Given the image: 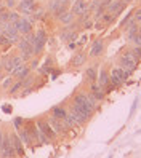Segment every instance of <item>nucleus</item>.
<instances>
[{"instance_id":"nucleus-1","label":"nucleus","mask_w":141,"mask_h":158,"mask_svg":"<svg viewBox=\"0 0 141 158\" xmlns=\"http://www.w3.org/2000/svg\"><path fill=\"white\" fill-rule=\"evenodd\" d=\"M71 101H72V102H76V104H82L90 114H95L96 110L99 109V102H98L95 98H93L88 91H87V93H83V91L74 93Z\"/></svg>"},{"instance_id":"nucleus-2","label":"nucleus","mask_w":141,"mask_h":158,"mask_svg":"<svg viewBox=\"0 0 141 158\" xmlns=\"http://www.w3.org/2000/svg\"><path fill=\"white\" fill-rule=\"evenodd\" d=\"M32 39L34 35L32 34H27L26 37L18 40V48L21 51V59L26 62L34 58V46H32Z\"/></svg>"},{"instance_id":"nucleus-3","label":"nucleus","mask_w":141,"mask_h":158,"mask_svg":"<svg viewBox=\"0 0 141 158\" xmlns=\"http://www.w3.org/2000/svg\"><path fill=\"white\" fill-rule=\"evenodd\" d=\"M138 62L139 61L133 56V53H131V51H125L120 56V59H119V67H122L124 70H128V72H133L136 69V66H138Z\"/></svg>"},{"instance_id":"nucleus-4","label":"nucleus","mask_w":141,"mask_h":158,"mask_svg":"<svg viewBox=\"0 0 141 158\" xmlns=\"http://www.w3.org/2000/svg\"><path fill=\"white\" fill-rule=\"evenodd\" d=\"M46 32L45 29H39L37 31V34L34 35V39H32V46H34V56H39V54L42 53L43 50V46L46 43Z\"/></svg>"},{"instance_id":"nucleus-5","label":"nucleus","mask_w":141,"mask_h":158,"mask_svg":"<svg viewBox=\"0 0 141 158\" xmlns=\"http://www.w3.org/2000/svg\"><path fill=\"white\" fill-rule=\"evenodd\" d=\"M2 35L7 37V39L10 40L11 43H18V40L21 39V37H20L21 34L18 32L15 24H11V23H3L2 24Z\"/></svg>"},{"instance_id":"nucleus-6","label":"nucleus","mask_w":141,"mask_h":158,"mask_svg":"<svg viewBox=\"0 0 141 158\" xmlns=\"http://www.w3.org/2000/svg\"><path fill=\"white\" fill-rule=\"evenodd\" d=\"M35 125H37V128H39V131H42L46 137L50 139V141H56L58 139V134L55 133V129L50 126V123L46 122L45 118H40V120H37L35 122Z\"/></svg>"},{"instance_id":"nucleus-7","label":"nucleus","mask_w":141,"mask_h":158,"mask_svg":"<svg viewBox=\"0 0 141 158\" xmlns=\"http://www.w3.org/2000/svg\"><path fill=\"white\" fill-rule=\"evenodd\" d=\"M45 120H46V122L50 123V126H51V128L55 129V133L58 134V137H59V136H66V133H68V128L64 126L63 120H58L56 117H53L51 114H50L48 117H46Z\"/></svg>"},{"instance_id":"nucleus-8","label":"nucleus","mask_w":141,"mask_h":158,"mask_svg":"<svg viewBox=\"0 0 141 158\" xmlns=\"http://www.w3.org/2000/svg\"><path fill=\"white\" fill-rule=\"evenodd\" d=\"M0 62H2V66H3V70L7 73H11V70L18 66V64H21L24 62L21 59V56H5L3 59H0Z\"/></svg>"},{"instance_id":"nucleus-9","label":"nucleus","mask_w":141,"mask_h":158,"mask_svg":"<svg viewBox=\"0 0 141 158\" xmlns=\"http://www.w3.org/2000/svg\"><path fill=\"white\" fill-rule=\"evenodd\" d=\"M103 51H104V39H96L90 46L88 56L90 58H99L103 54Z\"/></svg>"},{"instance_id":"nucleus-10","label":"nucleus","mask_w":141,"mask_h":158,"mask_svg":"<svg viewBox=\"0 0 141 158\" xmlns=\"http://www.w3.org/2000/svg\"><path fill=\"white\" fill-rule=\"evenodd\" d=\"M122 72H124L122 67H114L109 72V85L111 86L117 88V86H120L122 83H124V81H122Z\"/></svg>"},{"instance_id":"nucleus-11","label":"nucleus","mask_w":141,"mask_h":158,"mask_svg":"<svg viewBox=\"0 0 141 158\" xmlns=\"http://www.w3.org/2000/svg\"><path fill=\"white\" fill-rule=\"evenodd\" d=\"M88 93L95 98L98 102H101V101H104V96H106V91H104V88L103 86H99L98 83L95 81V83H90L88 85Z\"/></svg>"},{"instance_id":"nucleus-12","label":"nucleus","mask_w":141,"mask_h":158,"mask_svg":"<svg viewBox=\"0 0 141 158\" xmlns=\"http://www.w3.org/2000/svg\"><path fill=\"white\" fill-rule=\"evenodd\" d=\"M15 27L18 29V32L24 34V35L31 34V31H32V24H31V21L27 19V18H20V19L15 23Z\"/></svg>"},{"instance_id":"nucleus-13","label":"nucleus","mask_w":141,"mask_h":158,"mask_svg":"<svg viewBox=\"0 0 141 158\" xmlns=\"http://www.w3.org/2000/svg\"><path fill=\"white\" fill-rule=\"evenodd\" d=\"M8 137H10V142H11V145L15 148L16 155L24 156V147H23V142H21L20 136H18V133H10V134H8Z\"/></svg>"},{"instance_id":"nucleus-14","label":"nucleus","mask_w":141,"mask_h":158,"mask_svg":"<svg viewBox=\"0 0 141 158\" xmlns=\"http://www.w3.org/2000/svg\"><path fill=\"white\" fill-rule=\"evenodd\" d=\"M125 6H127V3L124 2V0H111V3L106 6V10L109 13H112L114 16H117L119 13H122L125 10Z\"/></svg>"},{"instance_id":"nucleus-15","label":"nucleus","mask_w":141,"mask_h":158,"mask_svg":"<svg viewBox=\"0 0 141 158\" xmlns=\"http://www.w3.org/2000/svg\"><path fill=\"white\" fill-rule=\"evenodd\" d=\"M98 66H99V64H95V66L88 67L85 70V73H83V81H85L87 85L96 81V78H98Z\"/></svg>"},{"instance_id":"nucleus-16","label":"nucleus","mask_w":141,"mask_h":158,"mask_svg":"<svg viewBox=\"0 0 141 158\" xmlns=\"http://www.w3.org/2000/svg\"><path fill=\"white\" fill-rule=\"evenodd\" d=\"M18 136H20V139H21L23 145H27V147H32V145H34V142H32V137H31L29 131H27V126H26V123L23 125V128L18 129Z\"/></svg>"},{"instance_id":"nucleus-17","label":"nucleus","mask_w":141,"mask_h":158,"mask_svg":"<svg viewBox=\"0 0 141 158\" xmlns=\"http://www.w3.org/2000/svg\"><path fill=\"white\" fill-rule=\"evenodd\" d=\"M96 83L103 88H106L109 85V70L106 67H101V70L98 73V78H96Z\"/></svg>"},{"instance_id":"nucleus-18","label":"nucleus","mask_w":141,"mask_h":158,"mask_svg":"<svg viewBox=\"0 0 141 158\" xmlns=\"http://www.w3.org/2000/svg\"><path fill=\"white\" fill-rule=\"evenodd\" d=\"M85 61H87V54L83 53V51H77L72 56V59H71V66L72 67H80V66L85 64Z\"/></svg>"},{"instance_id":"nucleus-19","label":"nucleus","mask_w":141,"mask_h":158,"mask_svg":"<svg viewBox=\"0 0 141 158\" xmlns=\"http://www.w3.org/2000/svg\"><path fill=\"white\" fill-rule=\"evenodd\" d=\"M50 114L53 117H56L58 120H64L66 117H68V107H64V106H55L51 110H50Z\"/></svg>"},{"instance_id":"nucleus-20","label":"nucleus","mask_w":141,"mask_h":158,"mask_svg":"<svg viewBox=\"0 0 141 158\" xmlns=\"http://www.w3.org/2000/svg\"><path fill=\"white\" fill-rule=\"evenodd\" d=\"M20 10L24 15H32V11L35 10L34 0H21V2H20Z\"/></svg>"},{"instance_id":"nucleus-21","label":"nucleus","mask_w":141,"mask_h":158,"mask_svg":"<svg viewBox=\"0 0 141 158\" xmlns=\"http://www.w3.org/2000/svg\"><path fill=\"white\" fill-rule=\"evenodd\" d=\"M88 8V5H87V2L85 0H76V2H74V5H72V15L76 16V15H82L83 11H85Z\"/></svg>"},{"instance_id":"nucleus-22","label":"nucleus","mask_w":141,"mask_h":158,"mask_svg":"<svg viewBox=\"0 0 141 158\" xmlns=\"http://www.w3.org/2000/svg\"><path fill=\"white\" fill-rule=\"evenodd\" d=\"M56 18H58V19L63 23V24H71L72 21H74V15L69 11V13H66V11H61V13H56Z\"/></svg>"},{"instance_id":"nucleus-23","label":"nucleus","mask_w":141,"mask_h":158,"mask_svg":"<svg viewBox=\"0 0 141 158\" xmlns=\"http://www.w3.org/2000/svg\"><path fill=\"white\" fill-rule=\"evenodd\" d=\"M63 123H64V126L68 128V129H72V128H76V126H80L79 125V122L76 118H74L71 114H68V117H66L64 120H63Z\"/></svg>"},{"instance_id":"nucleus-24","label":"nucleus","mask_w":141,"mask_h":158,"mask_svg":"<svg viewBox=\"0 0 141 158\" xmlns=\"http://www.w3.org/2000/svg\"><path fill=\"white\" fill-rule=\"evenodd\" d=\"M29 73H31V67H29V66H26V64H24V66H23V69L20 70V73L16 75V78H18V80H26V77L29 75Z\"/></svg>"},{"instance_id":"nucleus-25","label":"nucleus","mask_w":141,"mask_h":158,"mask_svg":"<svg viewBox=\"0 0 141 158\" xmlns=\"http://www.w3.org/2000/svg\"><path fill=\"white\" fill-rule=\"evenodd\" d=\"M21 88H23V80H18L16 83L13 81V85H11L10 88H8V89H10V94H15V93H18Z\"/></svg>"},{"instance_id":"nucleus-26","label":"nucleus","mask_w":141,"mask_h":158,"mask_svg":"<svg viewBox=\"0 0 141 158\" xmlns=\"http://www.w3.org/2000/svg\"><path fill=\"white\" fill-rule=\"evenodd\" d=\"M114 15H112V13H109V11H106L104 15H103L101 16V23L103 24H109V23H112V21H114Z\"/></svg>"},{"instance_id":"nucleus-27","label":"nucleus","mask_w":141,"mask_h":158,"mask_svg":"<svg viewBox=\"0 0 141 158\" xmlns=\"http://www.w3.org/2000/svg\"><path fill=\"white\" fill-rule=\"evenodd\" d=\"M13 81H15V78H13L11 75H8V77L2 81V88H3V89H8V88L13 85Z\"/></svg>"},{"instance_id":"nucleus-28","label":"nucleus","mask_w":141,"mask_h":158,"mask_svg":"<svg viewBox=\"0 0 141 158\" xmlns=\"http://www.w3.org/2000/svg\"><path fill=\"white\" fill-rule=\"evenodd\" d=\"M20 15H18V13H15V11H10V13H8V23H11V24H15L18 19H20Z\"/></svg>"},{"instance_id":"nucleus-29","label":"nucleus","mask_w":141,"mask_h":158,"mask_svg":"<svg viewBox=\"0 0 141 158\" xmlns=\"http://www.w3.org/2000/svg\"><path fill=\"white\" fill-rule=\"evenodd\" d=\"M23 125H24V120L20 118V117H15V120H13V126H15L16 131H18L20 128H23Z\"/></svg>"},{"instance_id":"nucleus-30","label":"nucleus","mask_w":141,"mask_h":158,"mask_svg":"<svg viewBox=\"0 0 141 158\" xmlns=\"http://www.w3.org/2000/svg\"><path fill=\"white\" fill-rule=\"evenodd\" d=\"M101 2H103V0H91V3L88 5V10H90V11L93 13V11H95L96 8H98V6L101 5Z\"/></svg>"},{"instance_id":"nucleus-31","label":"nucleus","mask_w":141,"mask_h":158,"mask_svg":"<svg viewBox=\"0 0 141 158\" xmlns=\"http://www.w3.org/2000/svg\"><path fill=\"white\" fill-rule=\"evenodd\" d=\"M32 18H34V19H43V18H45V11L43 10H34L32 11Z\"/></svg>"},{"instance_id":"nucleus-32","label":"nucleus","mask_w":141,"mask_h":158,"mask_svg":"<svg viewBox=\"0 0 141 158\" xmlns=\"http://www.w3.org/2000/svg\"><path fill=\"white\" fill-rule=\"evenodd\" d=\"M131 53H133V56H135L138 61H141V46H135V48L131 50Z\"/></svg>"},{"instance_id":"nucleus-33","label":"nucleus","mask_w":141,"mask_h":158,"mask_svg":"<svg viewBox=\"0 0 141 158\" xmlns=\"http://www.w3.org/2000/svg\"><path fill=\"white\" fill-rule=\"evenodd\" d=\"M131 42L135 43V46H141V34L138 32V34L133 37V40H131Z\"/></svg>"},{"instance_id":"nucleus-34","label":"nucleus","mask_w":141,"mask_h":158,"mask_svg":"<svg viewBox=\"0 0 141 158\" xmlns=\"http://www.w3.org/2000/svg\"><path fill=\"white\" fill-rule=\"evenodd\" d=\"M133 21H135V23H138V24H141V8H139V10H136V11H135Z\"/></svg>"},{"instance_id":"nucleus-35","label":"nucleus","mask_w":141,"mask_h":158,"mask_svg":"<svg viewBox=\"0 0 141 158\" xmlns=\"http://www.w3.org/2000/svg\"><path fill=\"white\" fill-rule=\"evenodd\" d=\"M29 67H31V70H32V69H37V67H39V61H37V59H35V61H32V64H31Z\"/></svg>"},{"instance_id":"nucleus-36","label":"nucleus","mask_w":141,"mask_h":158,"mask_svg":"<svg viewBox=\"0 0 141 158\" xmlns=\"http://www.w3.org/2000/svg\"><path fill=\"white\" fill-rule=\"evenodd\" d=\"M7 6H8V8L15 6V0H7Z\"/></svg>"},{"instance_id":"nucleus-37","label":"nucleus","mask_w":141,"mask_h":158,"mask_svg":"<svg viewBox=\"0 0 141 158\" xmlns=\"http://www.w3.org/2000/svg\"><path fill=\"white\" fill-rule=\"evenodd\" d=\"M3 137H5V134L0 131V145H2V142H3Z\"/></svg>"},{"instance_id":"nucleus-38","label":"nucleus","mask_w":141,"mask_h":158,"mask_svg":"<svg viewBox=\"0 0 141 158\" xmlns=\"http://www.w3.org/2000/svg\"><path fill=\"white\" fill-rule=\"evenodd\" d=\"M139 2H141V0H139Z\"/></svg>"},{"instance_id":"nucleus-39","label":"nucleus","mask_w":141,"mask_h":158,"mask_svg":"<svg viewBox=\"0 0 141 158\" xmlns=\"http://www.w3.org/2000/svg\"><path fill=\"white\" fill-rule=\"evenodd\" d=\"M0 35H2V34H0Z\"/></svg>"}]
</instances>
